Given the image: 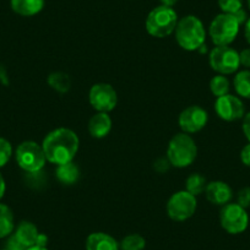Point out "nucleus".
Returning <instances> with one entry per match:
<instances>
[{
	"label": "nucleus",
	"mask_w": 250,
	"mask_h": 250,
	"mask_svg": "<svg viewBox=\"0 0 250 250\" xmlns=\"http://www.w3.org/2000/svg\"><path fill=\"white\" fill-rule=\"evenodd\" d=\"M4 250H8V249H4Z\"/></svg>",
	"instance_id": "nucleus-40"
},
{
	"label": "nucleus",
	"mask_w": 250,
	"mask_h": 250,
	"mask_svg": "<svg viewBox=\"0 0 250 250\" xmlns=\"http://www.w3.org/2000/svg\"><path fill=\"white\" fill-rule=\"evenodd\" d=\"M210 66L221 75H229L239 69V53L229 45H216L208 57Z\"/></svg>",
	"instance_id": "nucleus-7"
},
{
	"label": "nucleus",
	"mask_w": 250,
	"mask_h": 250,
	"mask_svg": "<svg viewBox=\"0 0 250 250\" xmlns=\"http://www.w3.org/2000/svg\"><path fill=\"white\" fill-rule=\"evenodd\" d=\"M205 194L208 200L213 205L225 206L232 200L233 191L232 188L225 182L215 180V182L208 183V187L205 189Z\"/></svg>",
	"instance_id": "nucleus-13"
},
{
	"label": "nucleus",
	"mask_w": 250,
	"mask_h": 250,
	"mask_svg": "<svg viewBox=\"0 0 250 250\" xmlns=\"http://www.w3.org/2000/svg\"><path fill=\"white\" fill-rule=\"evenodd\" d=\"M248 6H249V10H250V0H248Z\"/></svg>",
	"instance_id": "nucleus-39"
},
{
	"label": "nucleus",
	"mask_w": 250,
	"mask_h": 250,
	"mask_svg": "<svg viewBox=\"0 0 250 250\" xmlns=\"http://www.w3.org/2000/svg\"><path fill=\"white\" fill-rule=\"evenodd\" d=\"M112 130V119L108 113H101L93 115L88 122V131L95 139H103Z\"/></svg>",
	"instance_id": "nucleus-15"
},
{
	"label": "nucleus",
	"mask_w": 250,
	"mask_h": 250,
	"mask_svg": "<svg viewBox=\"0 0 250 250\" xmlns=\"http://www.w3.org/2000/svg\"><path fill=\"white\" fill-rule=\"evenodd\" d=\"M48 244V237L44 234V233H40L37 239V247H42V248H47Z\"/></svg>",
	"instance_id": "nucleus-34"
},
{
	"label": "nucleus",
	"mask_w": 250,
	"mask_h": 250,
	"mask_svg": "<svg viewBox=\"0 0 250 250\" xmlns=\"http://www.w3.org/2000/svg\"><path fill=\"white\" fill-rule=\"evenodd\" d=\"M11 155H13L11 144L6 139L0 138V168L4 167L10 161Z\"/></svg>",
	"instance_id": "nucleus-25"
},
{
	"label": "nucleus",
	"mask_w": 250,
	"mask_h": 250,
	"mask_svg": "<svg viewBox=\"0 0 250 250\" xmlns=\"http://www.w3.org/2000/svg\"><path fill=\"white\" fill-rule=\"evenodd\" d=\"M55 177L58 178L60 183L65 185L75 184L80 177V169L78 166L71 161V162L59 165L55 169Z\"/></svg>",
	"instance_id": "nucleus-18"
},
{
	"label": "nucleus",
	"mask_w": 250,
	"mask_h": 250,
	"mask_svg": "<svg viewBox=\"0 0 250 250\" xmlns=\"http://www.w3.org/2000/svg\"><path fill=\"white\" fill-rule=\"evenodd\" d=\"M206 32L203 22L196 16L188 15L178 21L175 27V40L185 50H198L205 43Z\"/></svg>",
	"instance_id": "nucleus-2"
},
{
	"label": "nucleus",
	"mask_w": 250,
	"mask_h": 250,
	"mask_svg": "<svg viewBox=\"0 0 250 250\" xmlns=\"http://www.w3.org/2000/svg\"><path fill=\"white\" fill-rule=\"evenodd\" d=\"M185 187H187L188 193H190L194 196H198L203 191H205L206 187H208V182H206V178L201 175L200 173H194L187 179Z\"/></svg>",
	"instance_id": "nucleus-22"
},
{
	"label": "nucleus",
	"mask_w": 250,
	"mask_h": 250,
	"mask_svg": "<svg viewBox=\"0 0 250 250\" xmlns=\"http://www.w3.org/2000/svg\"><path fill=\"white\" fill-rule=\"evenodd\" d=\"M220 223L229 234H240L249 226V216L247 210L239 204L228 203L221 210Z\"/></svg>",
	"instance_id": "nucleus-9"
},
{
	"label": "nucleus",
	"mask_w": 250,
	"mask_h": 250,
	"mask_svg": "<svg viewBox=\"0 0 250 250\" xmlns=\"http://www.w3.org/2000/svg\"><path fill=\"white\" fill-rule=\"evenodd\" d=\"M169 166H170L169 161L165 160V158H160V160L156 161L153 167H155V169L157 170V172L163 173V172H167L168 168H169Z\"/></svg>",
	"instance_id": "nucleus-31"
},
{
	"label": "nucleus",
	"mask_w": 250,
	"mask_h": 250,
	"mask_svg": "<svg viewBox=\"0 0 250 250\" xmlns=\"http://www.w3.org/2000/svg\"><path fill=\"white\" fill-rule=\"evenodd\" d=\"M44 8V0H11V9L18 15L35 16Z\"/></svg>",
	"instance_id": "nucleus-17"
},
{
	"label": "nucleus",
	"mask_w": 250,
	"mask_h": 250,
	"mask_svg": "<svg viewBox=\"0 0 250 250\" xmlns=\"http://www.w3.org/2000/svg\"><path fill=\"white\" fill-rule=\"evenodd\" d=\"M243 133L250 143V112L243 117Z\"/></svg>",
	"instance_id": "nucleus-32"
},
{
	"label": "nucleus",
	"mask_w": 250,
	"mask_h": 250,
	"mask_svg": "<svg viewBox=\"0 0 250 250\" xmlns=\"http://www.w3.org/2000/svg\"><path fill=\"white\" fill-rule=\"evenodd\" d=\"M160 1L162 3V5L168 6V8H172L178 3V0H160Z\"/></svg>",
	"instance_id": "nucleus-37"
},
{
	"label": "nucleus",
	"mask_w": 250,
	"mask_h": 250,
	"mask_svg": "<svg viewBox=\"0 0 250 250\" xmlns=\"http://www.w3.org/2000/svg\"><path fill=\"white\" fill-rule=\"evenodd\" d=\"M14 228H15V223H14L13 211L9 206L0 204V238H5L13 234Z\"/></svg>",
	"instance_id": "nucleus-19"
},
{
	"label": "nucleus",
	"mask_w": 250,
	"mask_h": 250,
	"mask_svg": "<svg viewBox=\"0 0 250 250\" xmlns=\"http://www.w3.org/2000/svg\"><path fill=\"white\" fill-rule=\"evenodd\" d=\"M86 250H120L119 243L103 232L91 233L86 239Z\"/></svg>",
	"instance_id": "nucleus-14"
},
{
	"label": "nucleus",
	"mask_w": 250,
	"mask_h": 250,
	"mask_svg": "<svg viewBox=\"0 0 250 250\" xmlns=\"http://www.w3.org/2000/svg\"><path fill=\"white\" fill-rule=\"evenodd\" d=\"M240 161H242L244 166L250 167V143L245 145L242 148V151H240Z\"/></svg>",
	"instance_id": "nucleus-30"
},
{
	"label": "nucleus",
	"mask_w": 250,
	"mask_h": 250,
	"mask_svg": "<svg viewBox=\"0 0 250 250\" xmlns=\"http://www.w3.org/2000/svg\"><path fill=\"white\" fill-rule=\"evenodd\" d=\"M239 62L240 65L244 68L250 69V48H245L239 53Z\"/></svg>",
	"instance_id": "nucleus-29"
},
{
	"label": "nucleus",
	"mask_w": 250,
	"mask_h": 250,
	"mask_svg": "<svg viewBox=\"0 0 250 250\" xmlns=\"http://www.w3.org/2000/svg\"><path fill=\"white\" fill-rule=\"evenodd\" d=\"M208 120V112L200 105H190V107L185 108L178 118L180 129L187 134H194L200 131L201 129L205 128Z\"/></svg>",
	"instance_id": "nucleus-11"
},
{
	"label": "nucleus",
	"mask_w": 250,
	"mask_h": 250,
	"mask_svg": "<svg viewBox=\"0 0 250 250\" xmlns=\"http://www.w3.org/2000/svg\"><path fill=\"white\" fill-rule=\"evenodd\" d=\"M16 162L27 173L41 172L44 167L47 158L42 145L35 141H23L16 148Z\"/></svg>",
	"instance_id": "nucleus-6"
},
{
	"label": "nucleus",
	"mask_w": 250,
	"mask_h": 250,
	"mask_svg": "<svg viewBox=\"0 0 250 250\" xmlns=\"http://www.w3.org/2000/svg\"><path fill=\"white\" fill-rule=\"evenodd\" d=\"M239 23L232 14H220L211 22L208 33L215 45H229L239 32Z\"/></svg>",
	"instance_id": "nucleus-5"
},
{
	"label": "nucleus",
	"mask_w": 250,
	"mask_h": 250,
	"mask_svg": "<svg viewBox=\"0 0 250 250\" xmlns=\"http://www.w3.org/2000/svg\"><path fill=\"white\" fill-rule=\"evenodd\" d=\"M233 86H234L235 92H237L240 97L250 100V70L249 69L239 71V73L234 76Z\"/></svg>",
	"instance_id": "nucleus-21"
},
{
	"label": "nucleus",
	"mask_w": 250,
	"mask_h": 250,
	"mask_svg": "<svg viewBox=\"0 0 250 250\" xmlns=\"http://www.w3.org/2000/svg\"><path fill=\"white\" fill-rule=\"evenodd\" d=\"M215 112L221 119L226 122H235L245 115L244 104L240 98L229 93L222 97H217L215 102Z\"/></svg>",
	"instance_id": "nucleus-12"
},
{
	"label": "nucleus",
	"mask_w": 250,
	"mask_h": 250,
	"mask_svg": "<svg viewBox=\"0 0 250 250\" xmlns=\"http://www.w3.org/2000/svg\"><path fill=\"white\" fill-rule=\"evenodd\" d=\"M242 208H250V188H243L238 193V203Z\"/></svg>",
	"instance_id": "nucleus-27"
},
{
	"label": "nucleus",
	"mask_w": 250,
	"mask_h": 250,
	"mask_svg": "<svg viewBox=\"0 0 250 250\" xmlns=\"http://www.w3.org/2000/svg\"><path fill=\"white\" fill-rule=\"evenodd\" d=\"M218 6L225 14H234L243 8V0H218Z\"/></svg>",
	"instance_id": "nucleus-26"
},
{
	"label": "nucleus",
	"mask_w": 250,
	"mask_h": 250,
	"mask_svg": "<svg viewBox=\"0 0 250 250\" xmlns=\"http://www.w3.org/2000/svg\"><path fill=\"white\" fill-rule=\"evenodd\" d=\"M79 136L73 130L58 128L50 131L42 144L45 158L53 165H64L71 162L79 150Z\"/></svg>",
	"instance_id": "nucleus-1"
},
{
	"label": "nucleus",
	"mask_w": 250,
	"mask_h": 250,
	"mask_svg": "<svg viewBox=\"0 0 250 250\" xmlns=\"http://www.w3.org/2000/svg\"><path fill=\"white\" fill-rule=\"evenodd\" d=\"M198 156V147L194 139L187 133L173 136L168 144L167 160L177 168L189 167Z\"/></svg>",
	"instance_id": "nucleus-3"
},
{
	"label": "nucleus",
	"mask_w": 250,
	"mask_h": 250,
	"mask_svg": "<svg viewBox=\"0 0 250 250\" xmlns=\"http://www.w3.org/2000/svg\"><path fill=\"white\" fill-rule=\"evenodd\" d=\"M48 85L53 88V90L58 91L60 93H65L70 90L71 87V79L68 74L65 73H52L48 76Z\"/></svg>",
	"instance_id": "nucleus-20"
},
{
	"label": "nucleus",
	"mask_w": 250,
	"mask_h": 250,
	"mask_svg": "<svg viewBox=\"0 0 250 250\" xmlns=\"http://www.w3.org/2000/svg\"><path fill=\"white\" fill-rule=\"evenodd\" d=\"M14 234H15V237L18 238L26 248H31L35 247V245L37 244L40 232H38V228L36 227L32 222L22 221V222L18 226V228H16Z\"/></svg>",
	"instance_id": "nucleus-16"
},
{
	"label": "nucleus",
	"mask_w": 250,
	"mask_h": 250,
	"mask_svg": "<svg viewBox=\"0 0 250 250\" xmlns=\"http://www.w3.org/2000/svg\"><path fill=\"white\" fill-rule=\"evenodd\" d=\"M146 247V240L140 234H129L122 239L119 243L120 250H144Z\"/></svg>",
	"instance_id": "nucleus-23"
},
{
	"label": "nucleus",
	"mask_w": 250,
	"mask_h": 250,
	"mask_svg": "<svg viewBox=\"0 0 250 250\" xmlns=\"http://www.w3.org/2000/svg\"><path fill=\"white\" fill-rule=\"evenodd\" d=\"M26 250H48V249L47 248H42V247H37V245H35V247L27 248Z\"/></svg>",
	"instance_id": "nucleus-38"
},
{
	"label": "nucleus",
	"mask_w": 250,
	"mask_h": 250,
	"mask_svg": "<svg viewBox=\"0 0 250 250\" xmlns=\"http://www.w3.org/2000/svg\"><path fill=\"white\" fill-rule=\"evenodd\" d=\"M210 91L216 97H222V96L228 95L229 92V81L225 75L213 76L210 81Z\"/></svg>",
	"instance_id": "nucleus-24"
},
{
	"label": "nucleus",
	"mask_w": 250,
	"mask_h": 250,
	"mask_svg": "<svg viewBox=\"0 0 250 250\" xmlns=\"http://www.w3.org/2000/svg\"><path fill=\"white\" fill-rule=\"evenodd\" d=\"M88 100H90L91 105L97 112L109 113L117 105L118 95L112 85L100 83L91 87L90 93H88Z\"/></svg>",
	"instance_id": "nucleus-10"
},
{
	"label": "nucleus",
	"mask_w": 250,
	"mask_h": 250,
	"mask_svg": "<svg viewBox=\"0 0 250 250\" xmlns=\"http://www.w3.org/2000/svg\"><path fill=\"white\" fill-rule=\"evenodd\" d=\"M177 23V13L172 8L160 5L150 11L145 26L148 35L156 38H165L174 32Z\"/></svg>",
	"instance_id": "nucleus-4"
},
{
	"label": "nucleus",
	"mask_w": 250,
	"mask_h": 250,
	"mask_svg": "<svg viewBox=\"0 0 250 250\" xmlns=\"http://www.w3.org/2000/svg\"><path fill=\"white\" fill-rule=\"evenodd\" d=\"M5 180H4L3 175L0 174V200H1V198L4 196V194H5Z\"/></svg>",
	"instance_id": "nucleus-36"
},
{
	"label": "nucleus",
	"mask_w": 250,
	"mask_h": 250,
	"mask_svg": "<svg viewBox=\"0 0 250 250\" xmlns=\"http://www.w3.org/2000/svg\"><path fill=\"white\" fill-rule=\"evenodd\" d=\"M244 36H245V40H247V42L250 44V18L248 19L247 22H245Z\"/></svg>",
	"instance_id": "nucleus-35"
},
{
	"label": "nucleus",
	"mask_w": 250,
	"mask_h": 250,
	"mask_svg": "<svg viewBox=\"0 0 250 250\" xmlns=\"http://www.w3.org/2000/svg\"><path fill=\"white\" fill-rule=\"evenodd\" d=\"M6 249L8 250H26L27 248L15 237V234L9 235L8 240H6Z\"/></svg>",
	"instance_id": "nucleus-28"
},
{
	"label": "nucleus",
	"mask_w": 250,
	"mask_h": 250,
	"mask_svg": "<svg viewBox=\"0 0 250 250\" xmlns=\"http://www.w3.org/2000/svg\"><path fill=\"white\" fill-rule=\"evenodd\" d=\"M196 196L191 195L187 190H180L173 194L167 203V213L170 220L183 222L187 221L195 213Z\"/></svg>",
	"instance_id": "nucleus-8"
},
{
	"label": "nucleus",
	"mask_w": 250,
	"mask_h": 250,
	"mask_svg": "<svg viewBox=\"0 0 250 250\" xmlns=\"http://www.w3.org/2000/svg\"><path fill=\"white\" fill-rule=\"evenodd\" d=\"M232 15L234 16L235 20L238 21V23H239V25H243V23L247 22L248 16H247V13H245V10L243 8L239 9L238 11H235V13L232 14Z\"/></svg>",
	"instance_id": "nucleus-33"
}]
</instances>
